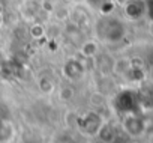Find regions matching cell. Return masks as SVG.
I'll list each match as a JSON object with an SVG mask.
<instances>
[{
    "instance_id": "6da1fadb",
    "label": "cell",
    "mask_w": 153,
    "mask_h": 143,
    "mask_svg": "<svg viewBox=\"0 0 153 143\" xmlns=\"http://www.w3.org/2000/svg\"><path fill=\"white\" fill-rule=\"evenodd\" d=\"M95 35L105 44H117L126 36V27L122 20L111 15H104L95 24Z\"/></svg>"
},
{
    "instance_id": "7a4b0ae2",
    "label": "cell",
    "mask_w": 153,
    "mask_h": 143,
    "mask_svg": "<svg viewBox=\"0 0 153 143\" xmlns=\"http://www.w3.org/2000/svg\"><path fill=\"white\" fill-rule=\"evenodd\" d=\"M104 124H105L104 118L96 110H89L76 119V127H78L80 133L84 136H89V137L98 136V133Z\"/></svg>"
},
{
    "instance_id": "3957f363",
    "label": "cell",
    "mask_w": 153,
    "mask_h": 143,
    "mask_svg": "<svg viewBox=\"0 0 153 143\" xmlns=\"http://www.w3.org/2000/svg\"><path fill=\"white\" fill-rule=\"evenodd\" d=\"M84 65L80 59H68L63 66H62V73L66 80L69 82H78L84 77Z\"/></svg>"
},
{
    "instance_id": "277c9868",
    "label": "cell",
    "mask_w": 153,
    "mask_h": 143,
    "mask_svg": "<svg viewBox=\"0 0 153 143\" xmlns=\"http://www.w3.org/2000/svg\"><path fill=\"white\" fill-rule=\"evenodd\" d=\"M123 130L131 137H140L144 134V121L137 113H126L123 118Z\"/></svg>"
},
{
    "instance_id": "5b68a950",
    "label": "cell",
    "mask_w": 153,
    "mask_h": 143,
    "mask_svg": "<svg viewBox=\"0 0 153 143\" xmlns=\"http://www.w3.org/2000/svg\"><path fill=\"white\" fill-rule=\"evenodd\" d=\"M123 11L129 20H140L147 12V3L144 0H126L123 3Z\"/></svg>"
},
{
    "instance_id": "8992f818",
    "label": "cell",
    "mask_w": 153,
    "mask_h": 143,
    "mask_svg": "<svg viewBox=\"0 0 153 143\" xmlns=\"http://www.w3.org/2000/svg\"><path fill=\"white\" fill-rule=\"evenodd\" d=\"M15 137V127L8 119H0V143H11Z\"/></svg>"
},
{
    "instance_id": "52a82bcc",
    "label": "cell",
    "mask_w": 153,
    "mask_h": 143,
    "mask_svg": "<svg viewBox=\"0 0 153 143\" xmlns=\"http://www.w3.org/2000/svg\"><path fill=\"white\" fill-rule=\"evenodd\" d=\"M99 51V44L96 39H87L81 44L80 47V54L84 57V59H92L98 54Z\"/></svg>"
},
{
    "instance_id": "ba28073f",
    "label": "cell",
    "mask_w": 153,
    "mask_h": 143,
    "mask_svg": "<svg viewBox=\"0 0 153 143\" xmlns=\"http://www.w3.org/2000/svg\"><path fill=\"white\" fill-rule=\"evenodd\" d=\"M96 137L101 142H104V143H113L116 140V130L110 124H104L101 127V130H99V133H98Z\"/></svg>"
},
{
    "instance_id": "9c48e42d",
    "label": "cell",
    "mask_w": 153,
    "mask_h": 143,
    "mask_svg": "<svg viewBox=\"0 0 153 143\" xmlns=\"http://www.w3.org/2000/svg\"><path fill=\"white\" fill-rule=\"evenodd\" d=\"M38 88H39V91L44 92V94H51V92L56 89V85H54V82H53L48 76H42V77L38 80Z\"/></svg>"
},
{
    "instance_id": "30bf717a",
    "label": "cell",
    "mask_w": 153,
    "mask_h": 143,
    "mask_svg": "<svg viewBox=\"0 0 153 143\" xmlns=\"http://www.w3.org/2000/svg\"><path fill=\"white\" fill-rule=\"evenodd\" d=\"M74 89H72V86H62L60 89H59V97L63 100V101H69V100H72L74 98Z\"/></svg>"
},
{
    "instance_id": "8fae6325",
    "label": "cell",
    "mask_w": 153,
    "mask_h": 143,
    "mask_svg": "<svg viewBox=\"0 0 153 143\" xmlns=\"http://www.w3.org/2000/svg\"><path fill=\"white\" fill-rule=\"evenodd\" d=\"M30 35H32V38L39 39V38H42L45 35V27L41 26V24H33L30 27Z\"/></svg>"
},
{
    "instance_id": "7c38bea8",
    "label": "cell",
    "mask_w": 153,
    "mask_h": 143,
    "mask_svg": "<svg viewBox=\"0 0 153 143\" xmlns=\"http://www.w3.org/2000/svg\"><path fill=\"white\" fill-rule=\"evenodd\" d=\"M87 2L92 5V6H96V8H99L104 2H105V0H87Z\"/></svg>"
},
{
    "instance_id": "4fadbf2b",
    "label": "cell",
    "mask_w": 153,
    "mask_h": 143,
    "mask_svg": "<svg viewBox=\"0 0 153 143\" xmlns=\"http://www.w3.org/2000/svg\"><path fill=\"white\" fill-rule=\"evenodd\" d=\"M2 23H3V8L0 5V26H2Z\"/></svg>"
}]
</instances>
